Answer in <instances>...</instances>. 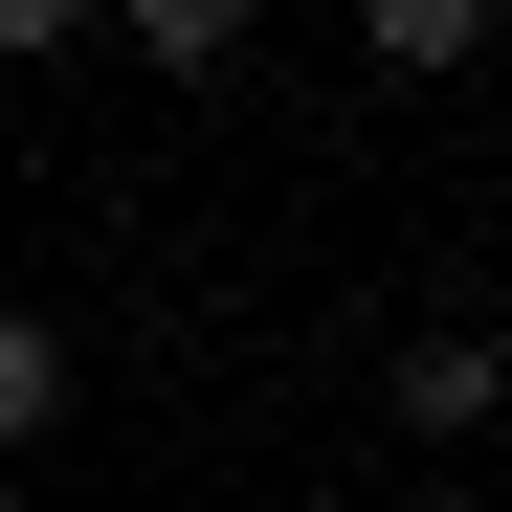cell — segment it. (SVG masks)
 Masks as SVG:
<instances>
[{
    "label": "cell",
    "instance_id": "5b68a950",
    "mask_svg": "<svg viewBox=\"0 0 512 512\" xmlns=\"http://www.w3.org/2000/svg\"><path fill=\"white\" fill-rule=\"evenodd\" d=\"M45 45H90V0H0V67H45Z\"/></svg>",
    "mask_w": 512,
    "mask_h": 512
},
{
    "label": "cell",
    "instance_id": "7a4b0ae2",
    "mask_svg": "<svg viewBox=\"0 0 512 512\" xmlns=\"http://www.w3.org/2000/svg\"><path fill=\"white\" fill-rule=\"evenodd\" d=\"M357 45L401 67V90H446V67H490V0H357Z\"/></svg>",
    "mask_w": 512,
    "mask_h": 512
},
{
    "label": "cell",
    "instance_id": "3957f363",
    "mask_svg": "<svg viewBox=\"0 0 512 512\" xmlns=\"http://www.w3.org/2000/svg\"><path fill=\"white\" fill-rule=\"evenodd\" d=\"M90 23H112L134 67H179V90H201V67H245V0H90Z\"/></svg>",
    "mask_w": 512,
    "mask_h": 512
},
{
    "label": "cell",
    "instance_id": "8992f818",
    "mask_svg": "<svg viewBox=\"0 0 512 512\" xmlns=\"http://www.w3.org/2000/svg\"><path fill=\"white\" fill-rule=\"evenodd\" d=\"M401 512H468V490H401Z\"/></svg>",
    "mask_w": 512,
    "mask_h": 512
},
{
    "label": "cell",
    "instance_id": "277c9868",
    "mask_svg": "<svg viewBox=\"0 0 512 512\" xmlns=\"http://www.w3.org/2000/svg\"><path fill=\"white\" fill-rule=\"evenodd\" d=\"M45 401H67V334H45L23 290H0V468H23V446H45Z\"/></svg>",
    "mask_w": 512,
    "mask_h": 512
},
{
    "label": "cell",
    "instance_id": "52a82bcc",
    "mask_svg": "<svg viewBox=\"0 0 512 512\" xmlns=\"http://www.w3.org/2000/svg\"><path fill=\"white\" fill-rule=\"evenodd\" d=\"M0 512H23V468H0Z\"/></svg>",
    "mask_w": 512,
    "mask_h": 512
},
{
    "label": "cell",
    "instance_id": "6da1fadb",
    "mask_svg": "<svg viewBox=\"0 0 512 512\" xmlns=\"http://www.w3.org/2000/svg\"><path fill=\"white\" fill-rule=\"evenodd\" d=\"M379 423H401V446H468V423H512V334H401V357H379Z\"/></svg>",
    "mask_w": 512,
    "mask_h": 512
}]
</instances>
